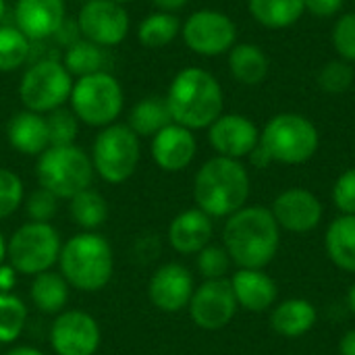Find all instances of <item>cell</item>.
Returning <instances> with one entry per match:
<instances>
[{
    "mask_svg": "<svg viewBox=\"0 0 355 355\" xmlns=\"http://www.w3.org/2000/svg\"><path fill=\"white\" fill-rule=\"evenodd\" d=\"M223 248L237 268L264 270L279 254L281 227L266 206H243L223 227Z\"/></svg>",
    "mask_w": 355,
    "mask_h": 355,
    "instance_id": "obj_1",
    "label": "cell"
},
{
    "mask_svg": "<svg viewBox=\"0 0 355 355\" xmlns=\"http://www.w3.org/2000/svg\"><path fill=\"white\" fill-rule=\"evenodd\" d=\"M173 123L191 131L208 129L225 112L220 81L202 67L181 69L164 96Z\"/></svg>",
    "mask_w": 355,
    "mask_h": 355,
    "instance_id": "obj_2",
    "label": "cell"
},
{
    "mask_svg": "<svg viewBox=\"0 0 355 355\" xmlns=\"http://www.w3.org/2000/svg\"><path fill=\"white\" fill-rule=\"evenodd\" d=\"M250 191V173L241 160L214 156L206 160L193 177L196 208L210 218H229L248 206Z\"/></svg>",
    "mask_w": 355,
    "mask_h": 355,
    "instance_id": "obj_3",
    "label": "cell"
},
{
    "mask_svg": "<svg viewBox=\"0 0 355 355\" xmlns=\"http://www.w3.org/2000/svg\"><path fill=\"white\" fill-rule=\"evenodd\" d=\"M58 272L71 289L102 291L114 275V254L108 239L96 231H81L62 243Z\"/></svg>",
    "mask_w": 355,
    "mask_h": 355,
    "instance_id": "obj_4",
    "label": "cell"
},
{
    "mask_svg": "<svg viewBox=\"0 0 355 355\" xmlns=\"http://www.w3.org/2000/svg\"><path fill=\"white\" fill-rule=\"evenodd\" d=\"M260 146L270 154L272 162L300 166L312 160L318 152L320 133L308 116L281 112L260 129Z\"/></svg>",
    "mask_w": 355,
    "mask_h": 355,
    "instance_id": "obj_5",
    "label": "cell"
},
{
    "mask_svg": "<svg viewBox=\"0 0 355 355\" xmlns=\"http://www.w3.org/2000/svg\"><path fill=\"white\" fill-rule=\"evenodd\" d=\"M94 164L89 154L79 146H50L37 156L35 177L37 185L54 193L58 200H71L83 189L92 187Z\"/></svg>",
    "mask_w": 355,
    "mask_h": 355,
    "instance_id": "obj_6",
    "label": "cell"
},
{
    "mask_svg": "<svg viewBox=\"0 0 355 355\" xmlns=\"http://www.w3.org/2000/svg\"><path fill=\"white\" fill-rule=\"evenodd\" d=\"M69 104L79 123L104 129L116 123L119 114L123 112L125 94L112 73L100 71L73 81Z\"/></svg>",
    "mask_w": 355,
    "mask_h": 355,
    "instance_id": "obj_7",
    "label": "cell"
},
{
    "mask_svg": "<svg viewBox=\"0 0 355 355\" xmlns=\"http://www.w3.org/2000/svg\"><path fill=\"white\" fill-rule=\"evenodd\" d=\"M89 158L94 173L102 181L121 185L129 181L137 171L141 158L139 137L129 129L127 123H112L98 131Z\"/></svg>",
    "mask_w": 355,
    "mask_h": 355,
    "instance_id": "obj_8",
    "label": "cell"
},
{
    "mask_svg": "<svg viewBox=\"0 0 355 355\" xmlns=\"http://www.w3.org/2000/svg\"><path fill=\"white\" fill-rule=\"evenodd\" d=\"M60 233L50 223H23L6 241V260L23 277H35L58 264Z\"/></svg>",
    "mask_w": 355,
    "mask_h": 355,
    "instance_id": "obj_9",
    "label": "cell"
},
{
    "mask_svg": "<svg viewBox=\"0 0 355 355\" xmlns=\"http://www.w3.org/2000/svg\"><path fill=\"white\" fill-rule=\"evenodd\" d=\"M73 81L75 79L58 58L35 60L21 77L19 98L25 110L48 114L69 102Z\"/></svg>",
    "mask_w": 355,
    "mask_h": 355,
    "instance_id": "obj_10",
    "label": "cell"
},
{
    "mask_svg": "<svg viewBox=\"0 0 355 355\" xmlns=\"http://www.w3.org/2000/svg\"><path fill=\"white\" fill-rule=\"evenodd\" d=\"M181 35L193 54L212 58L229 54V50L237 44V25L223 10L200 8L183 21Z\"/></svg>",
    "mask_w": 355,
    "mask_h": 355,
    "instance_id": "obj_11",
    "label": "cell"
},
{
    "mask_svg": "<svg viewBox=\"0 0 355 355\" xmlns=\"http://www.w3.org/2000/svg\"><path fill=\"white\" fill-rule=\"evenodd\" d=\"M79 35L102 48L119 46L131 29L125 4L114 0H87L77 12Z\"/></svg>",
    "mask_w": 355,
    "mask_h": 355,
    "instance_id": "obj_12",
    "label": "cell"
},
{
    "mask_svg": "<svg viewBox=\"0 0 355 355\" xmlns=\"http://www.w3.org/2000/svg\"><path fill=\"white\" fill-rule=\"evenodd\" d=\"M193 324L202 331H220L231 324L239 306L229 279L204 281L187 306Z\"/></svg>",
    "mask_w": 355,
    "mask_h": 355,
    "instance_id": "obj_13",
    "label": "cell"
},
{
    "mask_svg": "<svg viewBox=\"0 0 355 355\" xmlns=\"http://www.w3.org/2000/svg\"><path fill=\"white\" fill-rule=\"evenodd\" d=\"M100 343V324L83 310H64L50 327V345L56 355H96Z\"/></svg>",
    "mask_w": 355,
    "mask_h": 355,
    "instance_id": "obj_14",
    "label": "cell"
},
{
    "mask_svg": "<svg viewBox=\"0 0 355 355\" xmlns=\"http://www.w3.org/2000/svg\"><path fill=\"white\" fill-rule=\"evenodd\" d=\"M275 220L283 231L289 233H312L320 227L324 216V206L316 193L304 187H291L281 191L270 208Z\"/></svg>",
    "mask_w": 355,
    "mask_h": 355,
    "instance_id": "obj_15",
    "label": "cell"
},
{
    "mask_svg": "<svg viewBox=\"0 0 355 355\" xmlns=\"http://www.w3.org/2000/svg\"><path fill=\"white\" fill-rule=\"evenodd\" d=\"M196 291L193 275L187 266L179 262L162 264L148 283V297L152 306L164 314H177L187 310L191 295Z\"/></svg>",
    "mask_w": 355,
    "mask_h": 355,
    "instance_id": "obj_16",
    "label": "cell"
},
{
    "mask_svg": "<svg viewBox=\"0 0 355 355\" xmlns=\"http://www.w3.org/2000/svg\"><path fill=\"white\" fill-rule=\"evenodd\" d=\"M208 141L216 156L241 160L260 144V129L252 119L239 112H223L208 127Z\"/></svg>",
    "mask_w": 355,
    "mask_h": 355,
    "instance_id": "obj_17",
    "label": "cell"
},
{
    "mask_svg": "<svg viewBox=\"0 0 355 355\" xmlns=\"http://www.w3.org/2000/svg\"><path fill=\"white\" fill-rule=\"evenodd\" d=\"M64 21V0H17L15 4V25L35 44L56 35Z\"/></svg>",
    "mask_w": 355,
    "mask_h": 355,
    "instance_id": "obj_18",
    "label": "cell"
},
{
    "mask_svg": "<svg viewBox=\"0 0 355 355\" xmlns=\"http://www.w3.org/2000/svg\"><path fill=\"white\" fill-rule=\"evenodd\" d=\"M150 152L160 171L179 173L193 162L198 154V139L191 129L171 123L152 137Z\"/></svg>",
    "mask_w": 355,
    "mask_h": 355,
    "instance_id": "obj_19",
    "label": "cell"
},
{
    "mask_svg": "<svg viewBox=\"0 0 355 355\" xmlns=\"http://www.w3.org/2000/svg\"><path fill=\"white\" fill-rule=\"evenodd\" d=\"M214 235L212 218L200 208H189L179 212L168 225V243L177 254L196 256L206 245H210Z\"/></svg>",
    "mask_w": 355,
    "mask_h": 355,
    "instance_id": "obj_20",
    "label": "cell"
},
{
    "mask_svg": "<svg viewBox=\"0 0 355 355\" xmlns=\"http://www.w3.org/2000/svg\"><path fill=\"white\" fill-rule=\"evenodd\" d=\"M237 306L245 312H268L277 304L279 289L270 275L256 268H237V272L229 279Z\"/></svg>",
    "mask_w": 355,
    "mask_h": 355,
    "instance_id": "obj_21",
    "label": "cell"
},
{
    "mask_svg": "<svg viewBox=\"0 0 355 355\" xmlns=\"http://www.w3.org/2000/svg\"><path fill=\"white\" fill-rule=\"evenodd\" d=\"M6 137L10 148L25 156H40L50 148L46 116L31 110H21L10 116L6 125Z\"/></svg>",
    "mask_w": 355,
    "mask_h": 355,
    "instance_id": "obj_22",
    "label": "cell"
},
{
    "mask_svg": "<svg viewBox=\"0 0 355 355\" xmlns=\"http://www.w3.org/2000/svg\"><path fill=\"white\" fill-rule=\"evenodd\" d=\"M318 322V312L312 302L293 297L277 304L270 312V329L285 339H300L308 335Z\"/></svg>",
    "mask_w": 355,
    "mask_h": 355,
    "instance_id": "obj_23",
    "label": "cell"
},
{
    "mask_svg": "<svg viewBox=\"0 0 355 355\" xmlns=\"http://www.w3.org/2000/svg\"><path fill=\"white\" fill-rule=\"evenodd\" d=\"M229 71L241 85H260L270 71L268 54L252 42H239L229 50Z\"/></svg>",
    "mask_w": 355,
    "mask_h": 355,
    "instance_id": "obj_24",
    "label": "cell"
},
{
    "mask_svg": "<svg viewBox=\"0 0 355 355\" xmlns=\"http://www.w3.org/2000/svg\"><path fill=\"white\" fill-rule=\"evenodd\" d=\"M324 250L337 268L355 275V216L341 214L329 225Z\"/></svg>",
    "mask_w": 355,
    "mask_h": 355,
    "instance_id": "obj_25",
    "label": "cell"
},
{
    "mask_svg": "<svg viewBox=\"0 0 355 355\" xmlns=\"http://www.w3.org/2000/svg\"><path fill=\"white\" fill-rule=\"evenodd\" d=\"M69 291L71 287L64 281V277L54 270L35 275L29 285V297L33 306L42 314H54V316L64 312L67 302H69Z\"/></svg>",
    "mask_w": 355,
    "mask_h": 355,
    "instance_id": "obj_26",
    "label": "cell"
},
{
    "mask_svg": "<svg viewBox=\"0 0 355 355\" xmlns=\"http://www.w3.org/2000/svg\"><path fill=\"white\" fill-rule=\"evenodd\" d=\"M248 10L266 29H287L304 17L306 6L304 0H248Z\"/></svg>",
    "mask_w": 355,
    "mask_h": 355,
    "instance_id": "obj_27",
    "label": "cell"
},
{
    "mask_svg": "<svg viewBox=\"0 0 355 355\" xmlns=\"http://www.w3.org/2000/svg\"><path fill=\"white\" fill-rule=\"evenodd\" d=\"M171 112L166 106V100L160 96H148L133 104L127 116L129 129L137 137H154L158 131H162L166 125H171Z\"/></svg>",
    "mask_w": 355,
    "mask_h": 355,
    "instance_id": "obj_28",
    "label": "cell"
},
{
    "mask_svg": "<svg viewBox=\"0 0 355 355\" xmlns=\"http://www.w3.org/2000/svg\"><path fill=\"white\" fill-rule=\"evenodd\" d=\"M60 62L71 73V77L79 79V77H85V75H94V73L106 71L104 69V64H106V48L79 37V40H75L73 44L67 46Z\"/></svg>",
    "mask_w": 355,
    "mask_h": 355,
    "instance_id": "obj_29",
    "label": "cell"
},
{
    "mask_svg": "<svg viewBox=\"0 0 355 355\" xmlns=\"http://www.w3.org/2000/svg\"><path fill=\"white\" fill-rule=\"evenodd\" d=\"M69 212L81 231H98L108 220V202L100 191L89 187L69 200Z\"/></svg>",
    "mask_w": 355,
    "mask_h": 355,
    "instance_id": "obj_30",
    "label": "cell"
},
{
    "mask_svg": "<svg viewBox=\"0 0 355 355\" xmlns=\"http://www.w3.org/2000/svg\"><path fill=\"white\" fill-rule=\"evenodd\" d=\"M181 21L175 12H150L137 27V40L146 48H164L181 33Z\"/></svg>",
    "mask_w": 355,
    "mask_h": 355,
    "instance_id": "obj_31",
    "label": "cell"
},
{
    "mask_svg": "<svg viewBox=\"0 0 355 355\" xmlns=\"http://www.w3.org/2000/svg\"><path fill=\"white\" fill-rule=\"evenodd\" d=\"M33 42L17 25H0V73H12L31 58Z\"/></svg>",
    "mask_w": 355,
    "mask_h": 355,
    "instance_id": "obj_32",
    "label": "cell"
},
{
    "mask_svg": "<svg viewBox=\"0 0 355 355\" xmlns=\"http://www.w3.org/2000/svg\"><path fill=\"white\" fill-rule=\"evenodd\" d=\"M27 324V306L15 293H0V345L15 343Z\"/></svg>",
    "mask_w": 355,
    "mask_h": 355,
    "instance_id": "obj_33",
    "label": "cell"
},
{
    "mask_svg": "<svg viewBox=\"0 0 355 355\" xmlns=\"http://www.w3.org/2000/svg\"><path fill=\"white\" fill-rule=\"evenodd\" d=\"M46 116L48 125V135H50V146H73L77 135H79V119L71 108H56Z\"/></svg>",
    "mask_w": 355,
    "mask_h": 355,
    "instance_id": "obj_34",
    "label": "cell"
},
{
    "mask_svg": "<svg viewBox=\"0 0 355 355\" xmlns=\"http://www.w3.org/2000/svg\"><path fill=\"white\" fill-rule=\"evenodd\" d=\"M355 71L352 62H345L341 58L329 60L318 71V87L327 94H343L354 85Z\"/></svg>",
    "mask_w": 355,
    "mask_h": 355,
    "instance_id": "obj_35",
    "label": "cell"
},
{
    "mask_svg": "<svg viewBox=\"0 0 355 355\" xmlns=\"http://www.w3.org/2000/svg\"><path fill=\"white\" fill-rule=\"evenodd\" d=\"M25 200V187L17 173L0 166V220L12 216Z\"/></svg>",
    "mask_w": 355,
    "mask_h": 355,
    "instance_id": "obj_36",
    "label": "cell"
},
{
    "mask_svg": "<svg viewBox=\"0 0 355 355\" xmlns=\"http://www.w3.org/2000/svg\"><path fill=\"white\" fill-rule=\"evenodd\" d=\"M196 266L198 272L204 277V281H214V279H227V272L231 268V258L223 245H206L200 254H196Z\"/></svg>",
    "mask_w": 355,
    "mask_h": 355,
    "instance_id": "obj_37",
    "label": "cell"
},
{
    "mask_svg": "<svg viewBox=\"0 0 355 355\" xmlns=\"http://www.w3.org/2000/svg\"><path fill=\"white\" fill-rule=\"evenodd\" d=\"M58 202L60 200L54 193H50L44 187H37L25 196L23 208L31 223H50L58 212Z\"/></svg>",
    "mask_w": 355,
    "mask_h": 355,
    "instance_id": "obj_38",
    "label": "cell"
},
{
    "mask_svg": "<svg viewBox=\"0 0 355 355\" xmlns=\"http://www.w3.org/2000/svg\"><path fill=\"white\" fill-rule=\"evenodd\" d=\"M331 42L335 52L339 54L341 60L345 62H355V12H345L341 15L331 33Z\"/></svg>",
    "mask_w": 355,
    "mask_h": 355,
    "instance_id": "obj_39",
    "label": "cell"
},
{
    "mask_svg": "<svg viewBox=\"0 0 355 355\" xmlns=\"http://www.w3.org/2000/svg\"><path fill=\"white\" fill-rule=\"evenodd\" d=\"M333 204L341 214L355 216V166L337 177L333 185Z\"/></svg>",
    "mask_w": 355,
    "mask_h": 355,
    "instance_id": "obj_40",
    "label": "cell"
},
{
    "mask_svg": "<svg viewBox=\"0 0 355 355\" xmlns=\"http://www.w3.org/2000/svg\"><path fill=\"white\" fill-rule=\"evenodd\" d=\"M158 252H160V241H158L156 235H150V233L144 235V237H139L135 241V248H133V254H135V258L141 264L156 260L158 258Z\"/></svg>",
    "mask_w": 355,
    "mask_h": 355,
    "instance_id": "obj_41",
    "label": "cell"
},
{
    "mask_svg": "<svg viewBox=\"0 0 355 355\" xmlns=\"http://www.w3.org/2000/svg\"><path fill=\"white\" fill-rule=\"evenodd\" d=\"M343 4H345V0H304L306 10L318 19H331V17L339 15Z\"/></svg>",
    "mask_w": 355,
    "mask_h": 355,
    "instance_id": "obj_42",
    "label": "cell"
},
{
    "mask_svg": "<svg viewBox=\"0 0 355 355\" xmlns=\"http://www.w3.org/2000/svg\"><path fill=\"white\" fill-rule=\"evenodd\" d=\"M17 283V270L10 264L0 266V293H12V287Z\"/></svg>",
    "mask_w": 355,
    "mask_h": 355,
    "instance_id": "obj_43",
    "label": "cell"
},
{
    "mask_svg": "<svg viewBox=\"0 0 355 355\" xmlns=\"http://www.w3.org/2000/svg\"><path fill=\"white\" fill-rule=\"evenodd\" d=\"M248 158H250V162H252L256 168H266V166H270V164H272V158H270V154H268V152H266V150H264L260 144H258V146L252 150V154H250Z\"/></svg>",
    "mask_w": 355,
    "mask_h": 355,
    "instance_id": "obj_44",
    "label": "cell"
},
{
    "mask_svg": "<svg viewBox=\"0 0 355 355\" xmlns=\"http://www.w3.org/2000/svg\"><path fill=\"white\" fill-rule=\"evenodd\" d=\"M339 354L341 355H355V329L347 331L341 341H339Z\"/></svg>",
    "mask_w": 355,
    "mask_h": 355,
    "instance_id": "obj_45",
    "label": "cell"
},
{
    "mask_svg": "<svg viewBox=\"0 0 355 355\" xmlns=\"http://www.w3.org/2000/svg\"><path fill=\"white\" fill-rule=\"evenodd\" d=\"M156 6H158V10H166V12H177V10H181L189 0H152Z\"/></svg>",
    "mask_w": 355,
    "mask_h": 355,
    "instance_id": "obj_46",
    "label": "cell"
},
{
    "mask_svg": "<svg viewBox=\"0 0 355 355\" xmlns=\"http://www.w3.org/2000/svg\"><path fill=\"white\" fill-rule=\"evenodd\" d=\"M4 355H44L37 347H31V345H17L12 349H8Z\"/></svg>",
    "mask_w": 355,
    "mask_h": 355,
    "instance_id": "obj_47",
    "label": "cell"
},
{
    "mask_svg": "<svg viewBox=\"0 0 355 355\" xmlns=\"http://www.w3.org/2000/svg\"><path fill=\"white\" fill-rule=\"evenodd\" d=\"M347 308L352 310V314L355 316V283L349 287V291H347Z\"/></svg>",
    "mask_w": 355,
    "mask_h": 355,
    "instance_id": "obj_48",
    "label": "cell"
},
{
    "mask_svg": "<svg viewBox=\"0 0 355 355\" xmlns=\"http://www.w3.org/2000/svg\"><path fill=\"white\" fill-rule=\"evenodd\" d=\"M4 260H6V239L0 231V266L4 264Z\"/></svg>",
    "mask_w": 355,
    "mask_h": 355,
    "instance_id": "obj_49",
    "label": "cell"
},
{
    "mask_svg": "<svg viewBox=\"0 0 355 355\" xmlns=\"http://www.w3.org/2000/svg\"><path fill=\"white\" fill-rule=\"evenodd\" d=\"M4 12H6V0H0V25H2Z\"/></svg>",
    "mask_w": 355,
    "mask_h": 355,
    "instance_id": "obj_50",
    "label": "cell"
},
{
    "mask_svg": "<svg viewBox=\"0 0 355 355\" xmlns=\"http://www.w3.org/2000/svg\"><path fill=\"white\" fill-rule=\"evenodd\" d=\"M114 2H119V4H127V2H133V0H114Z\"/></svg>",
    "mask_w": 355,
    "mask_h": 355,
    "instance_id": "obj_51",
    "label": "cell"
},
{
    "mask_svg": "<svg viewBox=\"0 0 355 355\" xmlns=\"http://www.w3.org/2000/svg\"><path fill=\"white\" fill-rule=\"evenodd\" d=\"M83 2H87V0H81V4H83Z\"/></svg>",
    "mask_w": 355,
    "mask_h": 355,
    "instance_id": "obj_52",
    "label": "cell"
},
{
    "mask_svg": "<svg viewBox=\"0 0 355 355\" xmlns=\"http://www.w3.org/2000/svg\"><path fill=\"white\" fill-rule=\"evenodd\" d=\"M354 4H355V0H354Z\"/></svg>",
    "mask_w": 355,
    "mask_h": 355,
    "instance_id": "obj_53",
    "label": "cell"
}]
</instances>
